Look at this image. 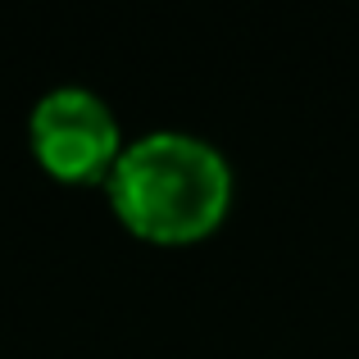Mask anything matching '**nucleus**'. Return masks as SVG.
<instances>
[{
  "mask_svg": "<svg viewBox=\"0 0 359 359\" xmlns=\"http://www.w3.org/2000/svg\"><path fill=\"white\" fill-rule=\"evenodd\" d=\"M105 191L128 232L159 245H182L210 237L228 219L232 168L191 132H150L123 146Z\"/></svg>",
  "mask_w": 359,
  "mask_h": 359,
  "instance_id": "obj_1",
  "label": "nucleus"
},
{
  "mask_svg": "<svg viewBox=\"0 0 359 359\" xmlns=\"http://www.w3.org/2000/svg\"><path fill=\"white\" fill-rule=\"evenodd\" d=\"M27 141L41 168L60 182H105L123 155L118 118L87 87H60L36 100Z\"/></svg>",
  "mask_w": 359,
  "mask_h": 359,
  "instance_id": "obj_2",
  "label": "nucleus"
}]
</instances>
